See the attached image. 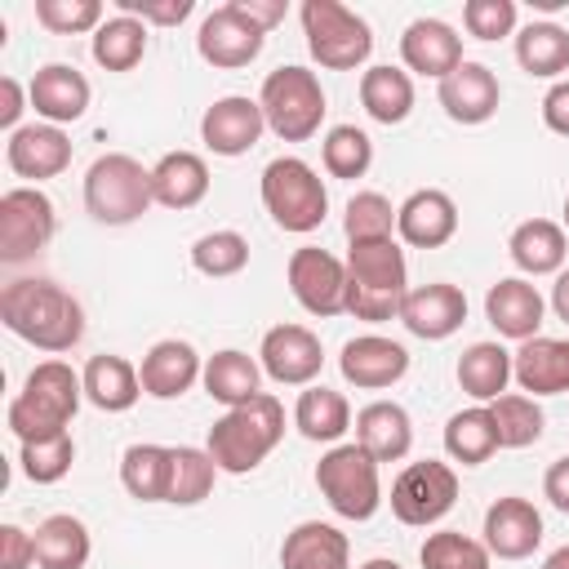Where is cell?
<instances>
[{
  "mask_svg": "<svg viewBox=\"0 0 569 569\" xmlns=\"http://www.w3.org/2000/svg\"><path fill=\"white\" fill-rule=\"evenodd\" d=\"M0 320L13 338L31 342L36 351H71L84 338V307L76 293L44 276H18L0 289Z\"/></svg>",
  "mask_w": 569,
  "mask_h": 569,
  "instance_id": "6da1fadb",
  "label": "cell"
},
{
  "mask_svg": "<svg viewBox=\"0 0 569 569\" xmlns=\"http://www.w3.org/2000/svg\"><path fill=\"white\" fill-rule=\"evenodd\" d=\"M80 400H84L80 373L67 360H40L27 373L22 391L9 400V431L18 436V445L62 436L71 427Z\"/></svg>",
  "mask_w": 569,
  "mask_h": 569,
  "instance_id": "7a4b0ae2",
  "label": "cell"
},
{
  "mask_svg": "<svg viewBox=\"0 0 569 569\" xmlns=\"http://www.w3.org/2000/svg\"><path fill=\"white\" fill-rule=\"evenodd\" d=\"M280 440H284V405H280L271 391H262V396H253L249 405L227 409V413L209 427L204 449H209V458L218 462V471L244 476V471L262 467V458H267Z\"/></svg>",
  "mask_w": 569,
  "mask_h": 569,
  "instance_id": "3957f363",
  "label": "cell"
},
{
  "mask_svg": "<svg viewBox=\"0 0 569 569\" xmlns=\"http://www.w3.org/2000/svg\"><path fill=\"white\" fill-rule=\"evenodd\" d=\"M156 204L151 169L133 160L129 151H107L84 173V209L102 227H129Z\"/></svg>",
  "mask_w": 569,
  "mask_h": 569,
  "instance_id": "277c9868",
  "label": "cell"
},
{
  "mask_svg": "<svg viewBox=\"0 0 569 569\" xmlns=\"http://www.w3.org/2000/svg\"><path fill=\"white\" fill-rule=\"evenodd\" d=\"M258 107H262V120L267 129L280 138V142H307L320 133V120H325V89H320V76L311 67H276L267 71L262 89H258Z\"/></svg>",
  "mask_w": 569,
  "mask_h": 569,
  "instance_id": "5b68a950",
  "label": "cell"
},
{
  "mask_svg": "<svg viewBox=\"0 0 569 569\" xmlns=\"http://www.w3.org/2000/svg\"><path fill=\"white\" fill-rule=\"evenodd\" d=\"M262 204L271 213V222L289 236H307L325 222L329 213V191L320 182V173L302 160V156H276L262 169Z\"/></svg>",
  "mask_w": 569,
  "mask_h": 569,
  "instance_id": "8992f818",
  "label": "cell"
},
{
  "mask_svg": "<svg viewBox=\"0 0 569 569\" xmlns=\"http://www.w3.org/2000/svg\"><path fill=\"white\" fill-rule=\"evenodd\" d=\"M298 18H302L307 53L325 71H356V67L369 62L373 31H369V22L356 9H347L338 0H302Z\"/></svg>",
  "mask_w": 569,
  "mask_h": 569,
  "instance_id": "52a82bcc",
  "label": "cell"
},
{
  "mask_svg": "<svg viewBox=\"0 0 569 569\" xmlns=\"http://www.w3.org/2000/svg\"><path fill=\"white\" fill-rule=\"evenodd\" d=\"M378 467L382 462L369 458L356 440L351 445H333L316 462V489L333 507V516H342V520H373V511L382 507V476H378Z\"/></svg>",
  "mask_w": 569,
  "mask_h": 569,
  "instance_id": "ba28073f",
  "label": "cell"
},
{
  "mask_svg": "<svg viewBox=\"0 0 569 569\" xmlns=\"http://www.w3.org/2000/svg\"><path fill=\"white\" fill-rule=\"evenodd\" d=\"M453 502H458V471L440 458L409 462L391 485V516L413 529L445 520L453 511Z\"/></svg>",
  "mask_w": 569,
  "mask_h": 569,
  "instance_id": "9c48e42d",
  "label": "cell"
},
{
  "mask_svg": "<svg viewBox=\"0 0 569 569\" xmlns=\"http://www.w3.org/2000/svg\"><path fill=\"white\" fill-rule=\"evenodd\" d=\"M58 231L53 200L40 187H9L0 196V262H27L36 258Z\"/></svg>",
  "mask_w": 569,
  "mask_h": 569,
  "instance_id": "30bf717a",
  "label": "cell"
},
{
  "mask_svg": "<svg viewBox=\"0 0 569 569\" xmlns=\"http://www.w3.org/2000/svg\"><path fill=\"white\" fill-rule=\"evenodd\" d=\"M284 280H289V293L293 302L307 311V316H342L347 311V262L333 258L329 249H316V244H302L289 253V267H284Z\"/></svg>",
  "mask_w": 569,
  "mask_h": 569,
  "instance_id": "8fae6325",
  "label": "cell"
},
{
  "mask_svg": "<svg viewBox=\"0 0 569 569\" xmlns=\"http://www.w3.org/2000/svg\"><path fill=\"white\" fill-rule=\"evenodd\" d=\"M267 44V31L236 4H218L213 13H204L200 31H196V53L209 62V67H222V71H236V67H249Z\"/></svg>",
  "mask_w": 569,
  "mask_h": 569,
  "instance_id": "7c38bea8",
  "label": "cell"
},
{
  "mask_svg": "<svg viewBox=\"0 0 569 569\" xmlns=\"http://www.w3.org/2000/svg\"><path fill=\"white\" fill-rule=\"evenodd\" d=\"M258 365L280 387H311L325 369V347L307 325H271L262 333Z\"/></svg>",
  "mask_w": 569,
  "mask_h": 569,
  "instance_id": "4fadbf2b",
  "label": "cell"
},
{
  "mask_svg": "<svg viewBox=\"0 0 569 569\" xmlns=\"http://www.w3.org/2000/svg\"><path fill=\"white\" fill-rule=\"evenodd\" d=\"M262 133H267L262 107H258V98H244V93H227V98L209 102L200 116V142L227 160L253 151Z\"/></svg>",
  "mask_w": 569,
  "mask_h": 569,
  "instance_id": "5bb4252c",
  "label": "cell"
},
{
  "mask_svg": "<svg viewBox=\"0 0 569 569\" xmlns=\"http://www.w3.org/2000/svg\"><path fill=\"white\" fill-rule=\"evenodd\" d=\"M338 373H342V382H351L356 391H387V387H396V382L409 373V351H405V342H396V338L360 333V338H347V342H342Z\"/></svg>",
  "mask_w": 569,
  "mask_h": 569,
  "instance_id": "9a60e30c",
  "label": "cell"
},
{
  "mask_svg": "<svg viewBox=\"0 0 569 569\" xmlns=\"http://www.w3.org/2000/svg\"><path fill=\"white\" fill-rule=\"evenodd\" d=\"M467 320V293L449 280H431V284H418L405 293L400 302V325L422 338V342H445L462 329Z\"/></svg>",
  "mask_w": 569,
  "mask_h": 569,
  "instance_id": "2e32d148",
  "label": "cell"
},
{
  "mask_svg": "<svg viewBox=\"0 0 569 569\" xmlns=\"http://www.w3.org/2000/svg\"><path fill=\"white\" fill-rule=\"evenodd\" d=\"M396 236L413 249H440L458 236V204L440 187H418L396 209Z\"/></svg>",
  "mask_w": 569,
  "mask_h": 569,
  "instance_id": "e0dca14e",
  "label": "cell"
},
{
  "mask_svg": "<svg viewBox=\"0 0 569 569\" xmlns=\"http://www.w3.org/2000/svg\"><path fill=\"white\" fill-rule=\"evenodd\" d=\"M542 316H547V298L525 276H502L485 293V320L498 329V338L529 342V338H538Z\"/></svg>",
  "mask_w": 569,
  "mask_h": 569,
  "instance_id": "ac0fdd59",
  "label": "cell"
},
{
  "mask_svg": "<svg viewBox=\"0 0 569 569\" xmlns=\"http://www.w3.org/2000/svg\"><path fill=\"white\" fill-rule=\"evenodd\" d=\"M480 533H485L489 556H498V560H525V556H533L538 542H542V511H538L529 498L507 493V498L489 502Z\"/></svg>",
  "mask_w": 569,
  "mask_h": 569,
  "instance_id": "d6986e66",
  "label": "cell"
},
{
  "mask_svg": "<svg viewBox=\"0 0 569 569\" xmlns=\"http://www.w3.org/2000/svg\"><path fill=\"white\" fill-rule=\"evenodd\" d=\"M436 98L453 124H485V120H493V111L502 102V84H498L493 67L462 58V67L440 80Z\"/></svg>",
  "mask_w": 569,
  "mask_h": 569,
  "instance_id": "ffe728a7",
  "label": "cell"
},
{
  "mask_svg": "<svg viewBox=\"0 0 569 569\" xmlns=\"http://www.w3.org/2000/svg\"><path fill=\"white\" fill-rule=\"evenodd\" d=\"M400 62L405 71L440 84L449 71L462 67V36L440 18H413L400 36Z\"/></svg>",
  "mask_w": 569,
  "mask_h": 569,
  "instance_id": "44dd1931",
  "label": "cell"
},
{
  "mask_svg": "<svg viewBox=\"0 0 569 569\" xmlns=\"http://www.w3.org/2000/svg\"><path fill=\"white\" fill-rule=\"evenodd\" d=\"M204 373V360L191 342L182 338H160L147 347L142 365H138V378H142V396L151 400H178L187 396Z\"/></svg>",
  "mask_w": 569,
  "mask_h": 569,
  "instance_id": "7402d4cb",
  "label": "cell"
},
{
  "mask_svg": "<svg viewBox=\"0 0 569 569\" xmlns=\"http://www.w3.org/2000/svg\"><path fill=\"white\" fill-rule=\"evenodd\" d=\"M4 160L18 178L27 182H44V178H58L67 164H71V138L58 129V124H22L9 133L4 142Z\"/></svg>",
  "mask_w": 569,
  "mask_h": 569,
  "instance_id": "603a6c76",
  "label": "cell"
},
{
  "mask_svg": "<svg viewBox=\"0 0 569 569\" xmlns=\"http://www.w3.org/2000/svg\"><path fill=\"white\" fill-rule=\"evenodd\" d=\"M27 93H31L36 116H40L44 124H58V129L71 124V120H80V116L89 111V98H93L84 71L67 67V62L40 67V71L31 76V84H27Z\"/></svg>",
  "mask_w": 569,
  "mask_h": 569,
  "instance_id": "cb8c5ba5",
  "label": "cell"
},
{
  "mask_svg": "<svg viewBox=\"0 0 569 569\" xmlns=\"http://www.w3.org/2000/svg\"><path fill=\"white\" fill-rule=\"evenodd\" d=\"M280 569H351V542L329 520H302L280 542Z\"/></svg>",
  "mask_w": 569,
  "mask_h": 569,
  "instance_id": "d4e9b609",
  "label": "cell"
},
{
  "mask_svg": "<svg viewBox=\"0 0 569 569\" xmlns=\"http://www.w3.org/2000/svg\"><path fill=\"white\" fill-rule=\"evenodd\" d=\"M507 253H511V262H516V271L525 280L529 276H560L565 258H569V236L551 218H525L507 236Z\"/></svg>",
  "mask_w": 569,
  "mask_h": 569,
  "instance_id": "484cf974",
  "label": "cell"
},
{
  "mask_svg": "<svg viewBox=\"0 0 569 569\" xmlns=\"http://www.w3.org/2000/svg\"><path fill=\"white\" fill-rule=\"evenodd\" d=\"M511 369L525 396H560L569 391V338H529L511 351Z\"/></svg>",
  "mask_w": 569,
  "mask_h": 569,
  "instance_id": "4316f807",
  "label": "cell"
},
{
  "mask_svg": "<svg viewBox=\"0 0 569 569\" xmlns=\"http://www.w3.org/2000/svg\"><path fill=\"white\" fill-rule=\"evenodd\" d=\"M347 284L356 289H373V293H409V262L405 249L391 240H365L347 249Z\"/></svg>",
  "mask_w": 569,
  "mask_h": 569,
  "instance_id": "83f0119b",
  "label": "cell"
},
{
  "mask_svg": "<svg viewBox=\"0 0 569 569\" xmlns=\"http://www.w3.org/2000/svg\"><path fill=\"white\" fill-rule=\"evenodd\" d=\"M356 445L378 462H400L413 449V422L409 409L396 400H373L356 413Z\"/></svg>",
  "mask_w": 569,
  "mask_h": 569,
  "instance_id": "f1b7e54d",
  "label": "cell"
},
{
  "mask_svg": "<svg viewBox=\"0 0 569 569\" xmlns=\"http://www.w3.org/2000/svg\"><path fill=\"white\" fill-rule=\"evenodd\" d=\"M151 191L164 209H196L209 196V164L200 151H164L151 164Z\"/></svg>",
  "mask_w": 569,
  "mask_h": 569,
  "instance_id": "f546056e",
  "label": "cell"
},
{
  "mask_svg": "<svg viewBox=\"0 0 569 569\" xmlns=\"http://www.w3.org/2000/svg\"><path fill=\"white\" fill-rule=\"evenodd\" d=\"M80 382H84V400H89L93 409H102V413H124V409H133L138 396H142L138 365H129V360L116 356V351L89 356Z\"/></svg>",
  "mask_w": 569,
  "mask_h": 569,
  "instance_id": "4dcf8cb0",
  "label": "cell"
},
{
  "mask_svg": "<svg viewBox=\"0 0 569 569\" xmlns=\"http://www.w3.org/2000/svg\"><path fill=\"white\" fill-rule=\"evenodd\" d=\"M209 400H218L222 409H236V405H249L253 396H262V365L236 347L227 351H213L204 360V373H200Z\"/></svg>",
  "mask_w": 569,
  "mask_h": 569,
  "instance_id": "1f68e13d",
  "label": "cell"
},
{
  "mask_svg": "<svg viewBox=\"0 0 569 569\" xmlns=\"http://www.w3.org/2000/svg\"><path fill=\"white\" fill-rule=\"evenodd\" d=\"M93 551V538L80 516L53 511L36 525V565L40 569H84Z\"/></svg>",
  "mask_w": 569,
  "mask_h": 569,
  "instance_id": "d6a6232c",
  "label": "cell"
},
{
  "mask_svg": "<svg viewBox=\"0 0 569 569\" xmlns=\"http://www.w3.org/2000/svg\"><path fill=\"white\" fill-rule=\"evenodd\" d=\"M293 427L316 445H338L351 431V405L342 391L311 382V387H302V396L293 405Z\"/></svg>",
  "mask_w": 569,
  "mask_h": 569,
  "instance_id": "836d02e7",
  "label": "cell"
},
{
  "mask_svg": "<svg viewBox=\"0 0 569 569\" xmlns=\"http://www.w3.org/2000/svg\"><path fill=\"white\" fill-rule=\"evenodd\" d=\"M453 373H458V387H462L471 400H480V405L507 396V382L516 378L511 351H507L502 342H471V347L458 356V369H453Z\"/></svg>",
  "mask_w": 569,
  "mask_h": 569,
  "instance_id": "e575fe53",
  "label": "cell"
},
{
  "mask_svg": "<svg viewBox=\"0 0 569 569\" xmlns=\"http://www.w3.org/2000/svg\"><path fill=\"white\" fill-rule=\"evenodd\" d=\"M169 467H173L169 445L138 440L120 453V485L138 502H169Z\"/></svg>",
  "mask_w": 569,
  "mask_h": 569,
  "instance_id": "d590c367",
  "label": "cell"
},
{
  "mask_svg": "<svg viewBox=\"0 0 569 569\" xmlns=\"http://www.w3.org/2000/svg\"><path fill=\"white\" fill-rule=\"evenodd\" d=\"M360 107H365L369 120H378V124H400V120H409V111H413V76H409L405 67H391V62L369 67V71L360 76Z\"/></svg>",
  "mask_w": 569,
  "mask_h": 569,
  "instance_id": "8d00e7d4",
  "label": "cell"
},
{
  "mask_svg": "<svg viewBox=\"0 0 569 569\" xmlns=\"http://www.w3.org/2000/svg\"><path fill=\"white\" fill-rule=\"evenodd\" d=\"M516 62L525 76L556 80L569 71V31L560 22H529L516 31Z\"/></svg>",
  "mask_w": 569,
  "mask_h": 569,
  "instance_id": "74e56055",
  "label": "cell"
},
{
  "mask_svg": "<svg viewBox=\"0 0 569 569\" xmlns=\"http://www.w3.org/2000/svg\"><path fill=\"white\" fill-rule=\"evenodd\" d=\"M445 453L462 467H480L498 453V431H493V418H489V405H471V409H458L449 422H445Z\"/></svg>",
  "mask_w": 569,
  "mask_h": 569,
  "instance_id": "f35d334b",
  "label": "cell"
},
{
  "mask_svg": "<svg viewBox=\"0 0 569 569\" xmlns=\"http://www.w3.org/2000/svg\"><path fill=\"white\" fill-rule=\"evenodd\" d=\"M89 49H93V62L102 71H133L147 53V22H138L129 13H116L93 31Z\"/></svg>",
  "mask_w": 569,
  "mask_h": 569,
  "instance_id": "ab89813d",
  "label": "cell"
},
{
  "mask_svg": "<svg viewBox=\"0 0 569 569\" xmlns=\"http://www.w3.org/2000/svg\"><path fill=\"white\" fill-rule=\"evenodd\" d=\"M489 418H493V431H498V449H529L542 440V409L533 396H520V391H507L498 400H489Z\"/></svg>",
  "mask_w": 569,
  "mask_h": 569,
  "instance_id": "60d3db41",
  "label": "cell"
},
{
  "mask_svg": "<svg viewBox=\"0 0 569 569\" xmlns=\"http://www.w3.org/2000/svg\"><path fill=\"white\" fill-rule=\"evenodd\" d=\"M218 480V462L209 458V449L196 445H178L173 449V467H169V502L173 507H196L213 493Z\"/></svg>",
  "mask_w": 569,
  "mask_h": 569,
  "instance_id": "b9f144b4",
  "label": "cell"
},
{
  "mask_svg": "<svg viewBox=\"0 0 569 569\" xmlns=\"http://www.w3.org/2000/svg\"><path fill=\"white\" fill-rule=\"evenodd\" d=\"M191 267L209 280H227V276H240L249 267V240L231 227L222 231H204L196 244H191Z\"/></svg>",
  "mask_w": 569,
  "mask_h": 569,
  "instance_id": "7bdbcfd3",
  "label": "cell"
},
{
  "mask_svg": "<svg viewBox=\"0 0 569 569\" xmlns=\"http://www.w3.org/2000/svg\"><path fill=\"white\" fill-rule=\"evenodd\" d=\"M320 160H325L329 178H365L373 164V142L356 124H333L320 138Z\"/></svg>",
  "mask_w": 569,
  "mask_h": 569,
  "instance_id": "ee69618b",
  "label": "cell"
},
{
  "mask_svg": "<svg viewBox=\"0 0 569 569\" xmlns=\"http://www.w3.org/2000/svg\"><path fill=\"white\" fill-rule=\"evenodd\" d=\"M418 565L422 569H489L493 556H489L485 542H476V538H467L458 529H436L418 547Z\"/></svg>",
  "mask_w": 569,
  "mask_h": 569,
  "instance_id": "f6af8a7d",
  "label": "cell"
},
{
  "mask_svg": "<svg viewBox=\"0 0 569 569\" xmlns=\"http://www.w3.org/2000/svg\"><path fill=\"white\" fill-rule=\"evenodd\" d=\"M396 231V209L382 191H356L347 200V213H342V236L347 244H365V240H391Z\"/></svg>",
  "mask_w": 569,
  "mask_h": 569,
  "instance_id": "bcb514c9",
  "label": "cell"
},
{
  "mask_svg": "<svg viewBox=\"0 0 569 569\" xmlns=\"http://www.w3.org/2000/svg\"><path fill=\"white\" fill-rule=\"evenodd\" d=\"M71 462H76V440H71V431L49 436V440H31V445H22V453H18V467H22V476H27L31 485H58V480L71 471Z\"/></svg>",
  "mask_w": 569,
  "mask_h": 569,
  "instance_id": "7dc6e473",
  "label": "cell"
},
{
  "mask_svg": "<svg viewBox=\"0 0 569 569\" xmlns=\"http://www.w3.org/2000/svg\"><path fill=\"white\" fill-rule=\"evenodd\" d=\"M36 22L53 36H84L107 22L102 0H36Z\"/></svg>",
  "mask_w": 569,
  "mask_h": 569,
  "instance_id": "c3c4849f",
  "label": "cell"
},
{
  "mask_svg": "<svg viewBox=\"0 0 569 569\" xmlns=\"http://www.w3.org/2000/svg\"><path fill=\"white\" fill-rule=\"evenodd\" d=\"M462 27L476 40H502L516 31V4L511 0H467L462 4Z\"/></svg>",
  "mask_w": 569,
  "mask_h": 569,
  "instance_id": "681fc988",
  "label": "cell"
},
{
  "mask_svg": "<svg viewBox=\"0 0 569 569\" xmlns=\"http://www.w3.org/2000/svg\"><path fill=\"white\" fill-rule=\"evenodd\" d=\"M120 13L147 22V27H178L182 18H191V0H116Z\"/></svg>",
  "mask_w": 569,
  "mask_h": 569,
  "instance_id": "f907efd6",
  "label": "cell"
},
{
  "mask_svg": "<svg viewBox=\"0 0 569 569\" xmlns=\"http://www.w3.org/2000/svg\"><path fill=\"white\" fill-rule=\"evenodd\" d=\"M36 565V533L18 525H0V569H31Z\"/></svg>",
  "mask_w": 569,
  "mask_h": 569,
  "instance_id": "816d5d0a",
  "label": "cell"
},
{
  "mask_svg": "<svg viewBox=\"0 0 569 569\" xmlns=\"http://www.w3.org/2000/svg\"><path fill=\"white\" fill-rule=\"evenodd\" d=\"M27 102H31V93L22 89V80L18 76H4L0 80V129H22L18 120H22V111H27Z\"/></svg>",
  "mask_w": 569,
  "mask_h": 569,
  "instance_id": "f5cc1de1",
  "label": "cell"
},
{
  "mask_svg": "<svg viewBox=\"0 0 569 569\" xmlns=\"http://www.w3.org/2000/svg\"><path fill=\"white\" fill-rule=\"evenodd\" d=\"M542 124L560 138H569V80H556L542 93Z\"/></svg>",
  "mask_w": 569,
  "mask_h": 569,
  "instance_id": "db71d44e",
  "label": "cell"
},
{
  "mask_svg": "<svg viewBox=\"0 0 569 569\" xmlns=\"http://www.w3.org/2000/svg\"><path fill=\"white\" fill-rule=\"evenodd\" d=\"M542 498H547L556 511L569 516V453L547 467V476H542Z\"/></svg>",
  "mask_w": 569,
  "mask_h": 569,
  "instance_id": "11a10c76",
  "label": "cell"
},
{
  "mask_svg": "<svg viewBox=\"0 0 569 569\" xmlns=\"http://www.w3.org/2000/svg\"><path fill=\"white\" fill-rule=\"evenodd\" d=\"M236 4H240L262 31H271V27L284 18V0H236Z\"/></svg>",
  "mask_w": 569,
  "mask_h": 569,
  "instance_id": "9f6ffc18",
  "label": "cell"
},
{
  "mask_svg": "<svg viewBox=\"0 0 569 569\" xmlns=\"http://www.w3.org/2000/svg\"><path fill=\"white\" fill-rule=\"evenodd\" d=\"M551 311H556V320H565L569 325V267L556 276V284H551Z\"/></svg>",
  "mask_w": 569,
  "mask_h": 569,
  "instance_id": "6f0895ef",
  "label": "cell"
},
{
  "mask_svg": "<svg viewBox=\"0 0 569 569\" xmlns=\"http://www.w3.org/2000/svg\"><path fill=\"white\" fill-rule=\"evenodd\" d=\"M542 569H569V542H565V547H556V551L542 560Z\"/></svg>",
  "mask_w": 569,
  "mask_h": 569,
  "instance_id": "680465c9",
  "label": "cell"
},
{
  "mask_svg": "<svg viewBox=\"0 0 569 569\" xmlns=\"http://www.w3.org/2000/svg\"><path fill=\"white\" fill-rule=\"evenodd\" d=\"M360 569H400V565H396V560H387V556H373V560H365Z\"/></svg>",
  "mask_w": 569,
  "mask_h": 569,
  "instance_id": "91938a15",
  "label": "cell"
},
{
  "mask_svg": "<svg viewBox=\"0 0 569 569\" xmlns=\"http://www.w3.org/2000/svg\"><path fill=\"white\" fill-rule=\"evenodd\" d=\"M560 227H565V236H569V196H565V222H560Z\"/></svg>",
  "mask_w": 569,
  "mask_h": 569,
  "instance_id": "94428289",
  "label": "cell"
}]
</instances>
